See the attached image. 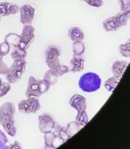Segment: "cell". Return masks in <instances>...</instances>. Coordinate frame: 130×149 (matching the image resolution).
<instances>
[{"instance_id": "6da1fadb", "label": "cell", "mask_w": 130, "mask_h": 149, "mask_svg": "<svg viewBox=\"0 0 130 149\" xmlns=\"http://www.w3.org/2000/svg\"><path fill=\"white\" fill-rule=\"evenodd\" d=\"M78 85L84 92H95L101 88V79L98 74L93 72H87L80 77Z\"/></svg>"}, {"instance_id": "7a4b0ae2", "label": "cell", "mask_w": 130, "mask_h": 149, "mask_svg": "<svg viewBox=\"0 0 130 149\" xmlns=\"http://www.w3.org/2000/svg\"><path fill=\"white\" fill-rule=\"evenodd\" d=\"M56 123L54 118L50 114L42 113L38 116V128L42 134L52 131Z\"/></svg>"}, {"instance_id": "3957f363", "label": "cell", "mask_w": 130, "mask_h": 149, "mask_svg": "<svg viewBox=\"0 0 130 149\" xmlns=\"http://www.w3.org/2000/svg\"><path fill=\"white\" fill-rule=\"evenodd\" d=\"M20 20L23 25L31 24L35 18V9L29 4H24L20 7Z\"/></svg>"}, {"instance_id": "277c9868", "label": "cell", "mask_w": 130, "mask_h": 149, "mask_svg": "<svg viewBox=\"0 0 130 149\" xmlns=\"http://www.w3.org/2000/svg\"><path fill=\"white\" fill-rule=\"evenodd\" d=\"M25 95L28 98H39L42 95L40 92L39 84H38V80L34 77L33 76L30 77L27 82V87L25 91Z\"/></svg>"}, {"instance_id": "5b68a950", "label": "cell", "mask_w": 130, "mask_h": 149, "mask_svg": "<svg viewBox=\"0 0 130 149\" xmlns=\"http://www.w3.org/2000/svg\"><path fill=\"white\" fill-rule=\"evenodd\" d=\"M69 105L72 108H73L74 109H76L77 112L85 111L87 109L86 98L79 94H75L72 96L69 100Z\"/></svg>"}, {"instance_id": "8992f818", "label": "cell", "mask_w": 130, "mask_h": 149, "mask_svg": "<svg viewBox=\"0 0 130 149\" xmlns=\"http://www.w3.org/2000/svg\"><path fill=\"white\" fill-rule=\"evenodd\" d=\"M35 27H33L31 24H27L24 25L21 34H20L21 40L29 47L31 45L32 42H33L34 39H35Z\"/></svg>"}, {"instance_id": "52a82bcc", "label": "cell", "mask_w": 130, "mask_h": 149, "mask_svg": "<svg viewBox=\"0 0 130 149\" xmlns=\"http://www.w3.org/2000/svg\"><path fill=\"white\" fill-rule=\"evenodd\" d=\"M15 113H16V107L12 102H7L0 106V114L3 118V120L9 118H13Z\"/></svg>"}, {"instance_id": "ba28073f", "label": "cell", "mask_w": 130, "mask_h": 149, "mask_svg": "<svg viewBox=\"0 0 130 149\" xmlns=\"http://www.w3.org/2000/svg\"><path fill=\"white\" fill-rule=\"evenodd\" d=\"M127 62L122 61V60H117L113 63L111 66V71L114 76L118 77L119 78H122L123 74L125 73V70L127 68Z\"/></svg>"}, {"instance_id": "9c48e42d", "label": "cell", "mask_w": 130, "mask_h": 149, "mask_svg": "<svg viewBox=\"0 0 130 149\" xmlns=\"http://www.w3.org/2000/svg\"><path fill=\"white\" fill-rule=\"evenodd\" d=\"M85 60L81 56H73L69 62V71L73 73H77L84 70Z\"/></svg>"}, {"instance_id": "30bf717a", "label": "cell", "mask_w": 130, "mask_h": 149, "mask_svg": "<svg viewBox=\"0 0 130 149\" xmlns=\"http://www.w3.org/2000/svg\"><path fill=\"white\" fill-rule=\"evenodd\" d=\"M4 131L10 137H15L17 134V127L15 126V120L13 118H9L3 120L1 123Z\"/></svg>"}, {"instance_id": "8fae6325", "label": "cell", "mask_w": 130, "mask_h": 149, "mask_svg": "<svg viewBox=\"0 0 130 149\" xmlns=\"http://www.w3.org/2000/svg\"><path fill=\"white\" fill-rule=\"evenodd\" d=\"M68 37L73 42H79L84 41L85 38V34L84 31L78 27H73L69 28L68 31Z\"/></svg>"}, {"instance_id": "7c38bea8", "label": "cell", "mask_w": 130, "mask_h": 149, "mask_svg": "<svg viewBox=\"0 0 130 149\" xmlns=\"http://www.w3.org/2000/svg\"><path fill=\"white\" fill-rule=\"evenodd\" d=\"M52 131L54 132L57 138L59 141H61L62 143L66 142L70 138V136L68 134L66 130V127H63V126H62L60 124L56 123Z\"/></svg>"}, {"instance_id": "4fadbf2b", "label": "cell", "mask_w": 130, "mask_h": 149, "mask_svg": "<svg viewBox=\"0 0 130 149\" xmlns=\"http://www.w3.org/2000/svg\"><path fill=\"white\" fill-rule=\"evenodd\" d=\"M60 55H61V52L58 47L55 45H49L44 52L45 61L59 59Z\"/></svg>"}, {"instance_id": "5bb4252c", "label": "cell", "mask_w": 130, "mask_h": 149, "mask_svg": "<svg viewBox=\"0 0 130 149\" xmlns=\"http://www.w3.org/2000/svg\"><path fill=\"white\" fill-rule=\"evenodd\" d=\"M23 73H24L20 72V71L16 70H13V69L10 67L9 70H8V72L5 75L6 79L8 83H10V84H15L17 83L22 77Z\"/></svg>"}, {"instance_id": "9a60e30c", "label": "cell", "mask_w": 130, "mask_h": 149, "mask_svg": "<svg viewBox=\"0 0 130 149\" xmlns=\"http://www.w3.org/2000/svg\"><path fill=\"white\" fill-rule=\"evenodd\" d=\"M103 27L107 32L116 31L120 28V27L118 26V23L116 21L115 16L109 17L108 19H106L105 20H104Z\"/></svg>"}, {"instance_id": "2e32d148", "label": "cell", "mask_w": 130, "mask_h": 149, "mask_svg": "<svg viewBox=\"0 0 130 149\" xmlns=\"http://www.w3.org/2000/svg\"><path fill=\"white\" fill-rule=\"evenodd\" d=\"M20 41H21L20 35L16 33H9L6 35L4 38V42L10 45V47L17 46L20 44Z\"/></svg>"}, {"instance_id": "e0dca14e", "label": "cell", "mask_w": 130, "mask_h": 149, "mask_svg": "<svg viewBox=\"0 0 130 149\" xmlns=\"http://www.w3.org/2000/svg\"><path fill=\"white\" fill-rule=\"evenodd\" d=\"M120 80L121 78H119L118 77L113 76L111 77H110V78L106 80L104 84V88H105V89L108 91V92L111 93L115 91L116 87L118 86Z\"/></svg>"}, {"instance_id": "ac0fdd59", "label": "cell", "mask_w": 130, "mask_h": 149, "mask_svg": "<svg viewBox=\"0 0 130 149\" xmlns=\"http://www.w3.org/2000/svg\"><path fill=\"white\" fill-rule=\"evenodd\" d=\"M43 80H44L46 83L48 84L50 86H53L57 83V81L59 80V77H58L56 73H55L53 70L49 69V70H48L45 72V73H44Z\"/></svg>"}, {"instance_id": "d6986e66", "label": "cell", "mask_w": 130, "mask_h": 149, "mask_svg": "<svg viewBox=\"0 0 130 149\" xmlns=\"http://www.w3.org/2000/svg\"><path fill=\"white\" fill-rule=\"evenodd\" d=\"M44 148H55V141L58 139L53 131L44 134Z\"/></svg>"}, {"instance_id": "ffe728a7", "label": "cell", "mask_w": 130, "mask_h": 149, "mask_svg": "<svg viewBox=\"0 0 130 149\" xmlns=\"http://www.w3.org/2000/svg\"><path fill=\"white\" fill-rule=\"evenodd\" d=\"M81 128H82V127L76 121L69 122L66 127V130L67 133L70 136V137L74 136L76 133H78L81 130Z\"/></svg>"}, {"instance_id": "44dd1931", "label": "cell", "mask_w": 130, "mask_h": 149, "mask_svg": "<svg viewBox=\"0 0 130 149\" xmlns=\"http://www.w3.org/2000/svg\"><path fill=\"white\" fill-rule=\"evenodd\" d=\"M85 52V45L82 41L74 42L73 44V52L74 56H81Z\"/></svg>"}, {"instance_id": "7402d4cb", "label": "cell", "mask_w": 130, "mask_h": 149, "mask_svg": "<svg viewBox=\"0 0 130 149\" xmlns=\"http://www.w3.org/2000/svg\"><path fill=\"white\" fill-rule=\"evenodd\" d=\"M129 17L130 13H125L120 12L117 13V14L115 16V20L118 23V24L119 27H124V26H126L129 20Z\"/></svg>"}, {"instance_id": "603a6c76", "label": "cell", "mask_w": 130, "mask_h": 149, "mask_svg": "<svg viewBox=\"0 0 130 149\" xmlns=\"http://www.w3.org/2000/svg\"><path fill=\"white\" fill-rule=\"evenodd\" d=\"M26 66H27V62L25 59H13L12 65L10 66V68L24 73L26 70Z\"/></svg>"}, {"instance_id": "cb8c5ba5", "label": "cell", "mask_w": 130, "mask_h": 149, "mask_svg": "<svg viewBox=\"0 0 130 149\" xmlns=\"http://www.w3.org/2000/svg\"><path fill=\"white\" fill-rule=\"evenodd\" d=\"M11 57L12 59H25L27 56V51L23 50L22 49H20V47L14 46L12 47V51H11Z\"/></svg>"}, {"instance_id": "d4e9b609", "label": "cell", "mask_w": 130, "mask_h": 149, "mask_svg": "<svg viewBox=\"0 0 130 149\" xmlns=\"http://www.w3.org/2000/svg\"><path fill=\"white\" fill-rule=\"evenodd\" d=\"M75 121L78 123L82 127L86 126L89 122V117L87 113H86V110L85 111H80V112H78V113H77V115L76 116Z\"/></svg>"}, {"instance_id": "484cf974", "label": "cell", "mask_w": 130, "mask_h": 149, "mask_svg": "<svg viewBox=\"0 0 130 149\" xmlns=\"http://www.w3.org/2000/svg\"><path fill=\"white\" fill-rule=\"evenodd\" d=\"M30 105V113H36L41 109V103L38 98H28Z\"/></svg>"}, {"instance_id": "4316f807", "label": "cell", "mask_w": 130, "mask_h": 149, "mask_svg": "<svg viewBox=\"0 0 130 149\" xmlns=\"http://www.w3.org/2000/svg\"><path fill=\"white\" fill-rule=\"evenodd\" d=\"M18 110L19 112L24 114H29L30 113V105L28 99H24V100L20 101L18 103Z\"/></svg>"}, {"instance_id": "83f0119b", "label": "cell", "mask_w": 130, "mask_h": 149, "mask_svg": "<svg viewBox=\"0 0 130 149\" xmlns=\"http://www.w3.org/2000/svg\"><path fill=\"white\" fill-rule=\"evenodd\" d=\"M53 70L56 73L58 77H62L65 74H66L69 72V66H66V65H62V64H59L58 66L55 69H53Z\"/></svg>"}, {"instance_id": "f1b7e54d", "label": "cell", "mask_w": 130, "mask_h": 149, "mask_svg": "<svg viewBox=\"0 0 130 149\" xmlns=\"http://www.w3.org/2000/svg\"><path fill=\"white\" fill-rule=\"evenodd\" d=\"M119 52L123 57L128 58L130 56V44L129 41L126 43L122 44L119 45Z\"/></svg>"}, {"instance_id": "f546056e", "label": "cell", "mask_w": 130, "mask_h": 149, "mask_svg": "<svg viewBox=\"0 0 130 149\" xmlns=\"http://www.w3.org/2000/svg\"><path fill=\"white\" fill-rule=\"evenodd\" d=\"M10 148L7 137L2 130L0 129V149H7Z\"/></svg>"}, {"instance_id": "4dcf8cb0", "label": "cell", "mask_w": 130, "mask_h": 149, "mask_svg": "<svg viewBox=\"0 0 130 149\" xmlns=\"http://www.w3.org/2000/svg\"><path fill=\"white\" fill-rule=\"evenodd\" d=\"M11 90V84L8 82H3L0 85V98H3L7 95Z\"/></svg>"}, {"instance_id": "1f68e13d", "label": "cell", "mask_w": 130, "mask_h": 149, "mask_svg": "<svg viewBox=\"0 0 130 149\" xmlns=\"http://www.w3.org/2000/svg\"><path fill=\"white\" fill-rule=\"evenodd\" d=\"M121 12L130 13V0H118Z\"/></svg>"}, {"instance_id": "d6a6232c", "label": "cell", "mask_w": 130, "mask_h": 149, "mask_svg": "<svg viewBox=\"0 0 130 149\" xmlns=\"http://www.w3.org/2000/svg\"><path fill=\"white\" fill-rule=\"evenodd\" d=\"M20 12V6L17 4H10L8 6L7 10H6V17L10 16V15H15L17 13Z\"/></svg>"}, {"instance_id": "836d02e7", "label": "cell", "mask_w": 130, "mask_h": 149, "mask_svg": "<svg viewBox=\"0 0 130 149\" xmlns=\"http://www.w3.org/2000/svg\"><path fill=\"white\" fill-rule=\"evenodd\" d=\"M10 45L7 44L6 42H3L2 43H0V54L3 56H7L8 54L10 53Z\"/></svg>"}, {"instance_id": "e575fe53", "label": "cell", "mask_w": 130, "mask_h": 149, "mask_svg": "<svg viewBox=\"0 0 130 149\" xmlns=\"http://www.w3.org/2000/svg\"><path fill=\"white\" fill-rule=\"evenodd\" d=\"M38 84H39L40 92H41V95L45 94L49 90L50 87H51V86H50L48 83H46L44 80H41V81L38 80Z\"/></svg>"}, {"instance_id": "d590c367", "label": "cell", "mask_w": 130, "mask_h": 149, "mask_svg": "<svg viewBox=\"0 0 130 149\" xmlns=\"http://www.w3.org/2000/svg\"><path fill=\"white\" fill-rule=\"evenodd\" d=\"M9 5H10V3H8V2L0 3V17H6V10H7Z\"/></svg>"}, {"instance_id": "8d00e7d4", "label": "cell", "mask_w": 130, "mask_h": 149, "mask_svg": "<svg viewBox=\"0 0 130 149\" xmlns=\"http://www.w3.org/2000/svg\"><path fill=\"white\" fill-rule=\"evenodd\" d=\"M87 4L89 6H91L92 7L95 8H99L102 6L103 5V0H88L87 2Z\"/></svg>"}, {"instance_id": "74e56055", "label": "cell", "mask_w": 130, "mask_h": 149, "mask_svg": "<svg viewBox=\"0 0 130 149\" xmlns=\"http://www.w3.org/2000/svg\"><path fill=\"white\" fill-rule=\"evenodd\" d=\"M46 63V65L48 66V67L49 69H55L56 67L59 64H60V60L59 59H53V60H49V61H45Z\"/></svg>"}, {"instance_id": "f35d334b", "label": "cell", "mask_w": 130, "mask_h": 149, "mask_svg": "<svg viewBox=\"0 0 130 149\" xmlns=\"http://www.w3.org/2000/svg\"><path fill=\"white\" fill-rule=\"evenodd\" d=\"M10 67L6 65L3 60L0 61V75H6L9 70Z\"/></svg>"}, {"instance_id": "ab89813d", "label": "cell", "mask_w": 130, "mask_h": 149, "mask_svg": "<svg viewBox=\"0 0 130 149\" xmlns=\"http://www.w3.org/2000/svg\"><path fill=\"white\" fill-rule=\"evenodd\" d=\"M9 148L14 149V148H22V146L20 145V144L19 143V141H15L13 144H12L11 145H10V148Z\"/></svg>"}, {"instance_id": "60d3db41", "label": "cell", "mask_w": 130, "mask_h": 149, "mask_svg": "<svg viewBox=\"0 0 130 149\" xmlns=\"http://www.w3.org/2000/svg\"><path fill=\"white\" fill-rule=\"evenodd\" d=\"M2 121H3V118H2V116H1V114H0V125H1V123H2Z\"/></svg>"}, {"instance_id": "b9f144b4", "label": "cell", "mask_w": 130, "mask_h": 149, "mask_svg": "<svg viewBox=\"0 0 130 149\" xmlns=\"http://www.w3.org/2000/svg\"><path fill=\"white\" fill-rule=\"evenodd\" d=\"M3 56L1 55V54H0V61H1V60H3Z\"/></svg>"}, {"instance_id": "7bdbcfd3", "label": "cell", "mask_w": 130, "mask_h": 149, "mask_svg": "<svg viewBox=\"0 0 130 149\" xmlns=\"http://www.w3.org/2000/svg\"><path fill=\"white\" fill-rule=\"evenodd\" d=\"M2 83H3V81H2V79H1V77H0V85L2 84Z\"/></svg>"}, {"instance_id": "ee69618b", "label": "cell", "mask_w": 130, "mask_h": 149, "mask_svg": "<svg viewBox=\"0 0 130 149\" xmlns=\"http://www.w3.org/2000/svg\"><path fill=\"white\" fill-rule=\"evenodd\" d=\"M81 1H83V2H85V3H87V2H88V0H81Z\"/></svg>"}, {"instance_id": "f6af8a7d", "label": "cell", "mask_w": 130, "mask_h": 149, "mask_svg": "<svg viewBox=\"0 0 130 149\" xmlns=\"http://www.w3.org/2000/svg\"><path fill=\"white\" fill-rule=\"evenodd\" d=\"M0 22H1V17H0Z\"/></svg>"}]
</instances>
